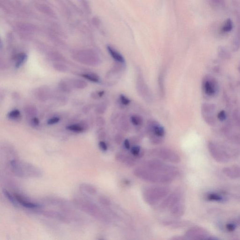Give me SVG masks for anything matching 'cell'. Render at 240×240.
Masks as SVG:
<instances>
[{"mask_svg": "<svg viewBox=\"0 0 240 240\" xmlns=\"http://www.w3.org/2000/svg\"><path fill=\"white\" fill-rule=\"evenodd\" d=\"M133 173L139 179L150 183L167 184L172 183L174 179L170 175L154 172L143 166L137 167Z\"/></svg>", "mask_w": 240, "mask_h": 240, "instance_id": "obj_1", "label": "cell"}, {"mask_svg": "<svg viewBox=\"0 0 240 240\" xmlns=\"http://www.w3.org/2000/svg\"><path fill=\"white\" fill-rule=\"evenodd\" d=\"M168 187L163 186L150 187L143 192V197L147 204L153 206L156 205L164 199L170 193Z\"/></svg>", "mask_w": 240, "mask_h": 240, "instance_id": "obj_2", "label": "cell"}, {"mask_svg": "<svg viewBox=\"0 0 240 240\" xmlns=\"http://www.w3.org/2000/svg\"><path fill=\"white\" fill-rule=\"evenodd\" d=\"M143 167L152 171L163 174L167 175L172 177H177L180 174L179 169L176 166L166 163L158 159H150L144 162Z\"/></svg>", "mask_w": 240, "mask_h": 240, "instance_id": "obj_3", "label": "cell"}, {"mask_svg": "<svg viewBox=\"0 0 240 240\" xmlns=\"http://www.w3.org/2000/svg\"><path fill=\"white\" fill-rule=\"evenodd\" d=\"M151 154L154 156L173 163H179L181 161L180 156L176 152L168 148H155L151 151Z\"/></svg>", "mask_w": 240, "mask_h": 240, "instance_id": "obj_4", "label": "cell"}, {"mask_svg": "<svg viewBox=\"0 0 240 240\" xmlns=\"http://www.w3.org/2000/svg\"><path fill=\"white\" fill-rule=\"evenodd\" d=\"M208 150L211 156L218 162L225 163L229 162V157L228 153L219 147L215 143L210 142L208 145Z\"/></svg>", "mask_w": 240, "mask_h": 240, "instance_id": "obj_5", "label": "cell"}, {"mask_svg": "<svg viewBox=\"0 0 240 240\" xmlns=\"http://www.w3.org/2000/svg\"><path fill=\"white\" fill-rule=\"evenodd\" d=\"M184 237L187 240L212 239L206 230L201 227H193L187 231Z\"/></svg>", "mask_w": 240, "mask_h": 240, "instance_id": "obj_6", "label": "cell"}, {"mask_svg": "<svg viewBox=\"0 0 240 240\" xmlns=\"http://www.w3.org/2000/svg\"><path fill=\"white\" fill-rule=\"evenodd\" d=\"M74 58L80 62L91 66L97 65L99 62V58L95 54L89 52H81L77 53L75 55Z\"/></svg>", "mask_w": 240, "mask_h": 240, "instance_id": "obj_7", "label": "cell"}, {"mask_svg": "<svg viewBox=\"0 0 240 240\" xmlns=\"http://www.w3.org/2000/svg\"><path fill=\"white\" fill-rule=\"evenodd\" d=\"M183 193L180 190H177L168 194L164 199L163 201L159 204L158 208L161 210L169 209L170 207L175 203L182 200Z\"/></svg>", "mask_w": 240, "mask_h": 240, "instance_id": "obj_8", "label": "cell"}, {"mask_svg": "<svg viewBox=\"0 0 240 240\" xmlns=\"http://www.w3.org/2000/svg\"><path fill=\"white\" fill-rule=\"evenodd\" d=\"M170 213L174 217H182L184 214L185 212V207L182 200L175 203L169 208Z\"/></svg>", "mask_w": 240, "mask_h": 240, "instance_id": "obj_9", "label": "cell"}, {"mask_svg": "<svg viewBox=\"0 0 240 240\" xmlns=\"http://www.w3.org/2000/svg\"><path fill=\"white\" fill-rule=\"evenodd\" d=\"M223 172L227 177L231 179L240 178V165L225 167L223 169Z\"/></svg>", "mask_w": 240, "mask_h": 240, "instance_id": "obj_10", "label": "cell"}, {"mask_svg": "<svg viewBox=\"0 0 240 240\" xmlns=\"http://www.w3.org/2000/svg\"><path fill=\"white\" fill-rule=\"evenodd\" d=\"M162 224L165 226L173 229H179L188 226L190 222L186 221L179 220H165L162 221Z\"/></svg>", "mask_w": 240, "mask_h": 240, "instance_id": "obj_11", "label": "cell"}, {"mask_svg": "<svg viewBox=\"0 0 240 240\" xmlns=\"http://www.w3.org/2000/svg\"><path fill=\"white\" fill-rule=\"evenodd\" d=\"M116 159L118 162L128 166H133L136 164L135 159L123 153H118L116 155Z\"/></svg>", "mask_w": 240, "mask_h": 240, "instance_id": "obj_12", "label": "cell"}, {"mask_svg": "<svg viewBox=\"0 0 240 240\" xmlns=\"http://www.w3.org/2000/svg\"><path fill=\"white\" fill-rule=\"evenodd\" d=\"M107 49L109 54L113 58V59L115 60L117 62H119V63H124V58L122 56V54L120 53L117 50L114 48L112 46H107Z\"/></svg>", "mask_w": 240, "mask_h": 240, "instance_id": "obj_13", "label": "cell"}, {"mask_svg": "<svg viewBox=\"0 0 240 240\" xmlns=\"http://www.w3.org/2000/svg\"><path fill=\"white\" fill-rule=\"evenodd\" d=\"M87 124L86 122H82L79 124L70 125L67 127L66 128L68 130L73 132L81 133L86 129V127L87 126Z\"/></svg>", "mask_w": 240, "mask_h": 240, "instance_id": "obj_14", "label": "cell"}, {"mask_svg": "<svg viewBox=\"0 0 240 240\" xmlns=\"http://www.w3.org/2000/svg\"><path fill=\"white\" fill-rule=\"evenodd\" d=\"M204 88L205 93L208 95H213L216 92L215 83L213 81L207 80L204 83Z\"/></svg>", "mask_w": 240, "mask_h": 240, "instance_id": "obj_15", "label": "cell"}, {"mask_svg": "<svg viewBox=\"0 0 240 240\" xmlns=\"http://www.w3.org/2000/svg\"><path fill=\"white\" fill-rule=\"evenodd\" d=\"M15 197H16V200L17 201L19 202V203L21 204V205L23 206V207H26V208H30V209H34V208H39L40 207V205H38V204H35L29 202L27 201L24 200L23 199L21 196H20L19 195H15Z\"/></svg>", "mask_w": 240, "mask_h": 240, "instance_id": "obj_16", "label": "cell"}, {"mask_svg": "<svg viewBox=\"0 0 240 240\" xmlns=\"http://www.w3.org/2000/svg\"><path fill=\"white\" fill-rule=\"evenodd\" d=\"M70 83L73 88L78 89H83L86 87L87 84L86 82L80 79H73L70 80Z\"/></svg>", "mask_w": 240, "mask_h": 240, "instance_id": "obj_17", "label": "cell"}, {"mask_svg": "<svg viewBox=\"0 0 240 240\" xmlns=\"http://www.w3.org/2000/svg\"><path fill=\"white\" fill-rule=\"evenodd\" d=\"M59 87L63 92H69L72 91L73 87L70 83V81L63 80L59 83Z\"/></svg>", "mask_w": 240, "mask_h": 240, "instance_id": "obj_18", "label": "cell"}, {"mask_svg": "<svg viewBox=\"0 0 240 240\" xmlns=\"http://www.w3.org/2000/svg\"><path fill=\"white\" fill-rule=\"evenodd\" d=\"M206 198L209 200L219 202H222L225 201V198H224L223 196H222L221 195L215 193L209 194L207 195Z\"/></svg>", "mask_w": 240, "mask_h": 240, "instance_id": "obj_19", "label": "cell"}, {"mask_svg": "<svg viewBox=\"0 0 240 240\" xmlns=\"http://www.w3.org/2000/svg\"><path fill=\"white\" fill-rule=\"evenodd\" d=\"M48 92L49 91L47 90L45 88H41L36 91V96L40 100H46L48 97Z\"/></svg>", "mask_w": 240, "mask_h": 240, "instance_id": "obj_20", "label": "cell"}, {"mask_svg": "<svg viewBox=\"0 0 240 240\" xmlns=\"http://www.w3.org/2000/svg\"><path fill=\"white\" fill-rule=\"evenodd\" d=\"M130 121L134 125L139 126L143 125L144 120L142 116L139 115H132L130 117Z\"/></svg>", "mask_w": 240, "mask_h": 240, "instance_id": "obj_21", "label": "cell"}, {"mask_svg": "<svg viewBox=\"0 0 240 240\" xmlns=\"http://www.w3.org/2000/svg\"><path fill=\"white\" fill-rule=\"evenodd\" d=\"M82 76L86 79L94 83H98L100 81L99 77L95 73H86V74H82Z\"/></svg>", "mask_w": 240, "mask_h": 240, "instance_id": "obj_22", "label": "cell"}, {"mask_svg": "<svg viewBox=\"0 0 240 240\" xmlns=\"http://www.w3.org/2000/svg\"><path fill=\"white\" fill-rule=\"evenodd\" d=\"M27 59V56L24 53H20L16 57V63L15 66L17 68H19L25 62Z\"/></svg>", "mask_w": 240, "mask_h": 240, "instance_id": "obj_23", "label": "cell"}, {"mask_svg": "<svg viewBox=\"0 0 240 240\" xmlns=\"http://www.w3.org/2000/svg\"><path fill=\"white\" fill-rule=\"evenodd\" d=\"M25 114L30 117H35L37 114V109L36 107L33 106H28L25 107L24 110Z\"/></svg>", "mask_w": 240, "mask_h": 240, "instance_id": "obj_24", "label": "cell"}, {"mask_svg": "<svg viewBox=\"0 0 240 240\" xmlns=\"http://www.w3.org/2000/svg\"><path fill=\"white\" fill-rule=\"evenodd\" d=\"M233 28L232 21L230 19L226 20L222 28V31L224 32H228L231 31Z\"/></svg>", "mask_w": 240, "mask_h": 240, "instance_id": "obj_25", "label": "cell"}, {"mask_svg": "<svg viewBox=\"0 0 240 240\" xmlns=\"http://www.w3.org/2000/svg\"><path fill=\"white\" fill-rule=\"evenodd\" d=\"M20 112L19 110L14 109L11 111L8 114V117L10 119L15 120L18 119L20 116Z\"/></svg>", "mask_w": 240, "mask_h": 240, "instance_id": "obj_26", "label": "cell"}, {"mask_svg": "<svg viewBox=\"0 0 240 240\" xmlns=\"http://www.w3.org/2000/svg\"><path fill=\"white\" fill-rule=\"evenodd\" d=\"M53 67L57 71L61 72H66L68 70L67 67L66 65L61 63H55L53 64Z\"/></svg>", "mask_w": 240, "mask_h": 240, "instance_id": "obj_27", "label": "cell"}, {"mask_svg": "<svg viewBox=\"0 0 240 240\" xmlns=\"http://www.w3.org/2000/svg\"><path fill=\"white\" fill-rule=\"evenodd\" d=\"M130 152L131 154L134 156H141V148L140 146L134 145L130 148Z\"/></svg>", "mask_w": 240, "mask_h": 240, "instance_id": "obj_28", "label": "cell"}, {"mask_svg": "<svg viewBox=\"0 0 240 240\" xmlns=\"http://www.w3.org/2000/svg\"><path fill=\"white\" fill-rule=\"evenodd\" d=\"M107 109V106L104 103L99 104L95 108V112L97 114H102L104 113Z\"/></svg>", "mask_w": 240, "mask_h": 240, "instance_id": "obj_29", "label": "cell"}, {"mask_svg": "<svg viewBox=\"0 0 240 240\" xmlns=\"http://www.w3.org/2000/svg\"><path fill=\"white\" fill-rule=\"evenodd\" d=\"M120 100L122 104L126 106L129 105L131 102V100L129 98L123 95H120Z\"/></svg>", "mask_w": 240, "mask_h": 240, "instance_id": "obj_30", "label": "cell"}, {"mask_svg": "<svg viewBox=\"0 0 240 240\" xmlns=\"http://www.w3.org/2000/svg\"><path fill=\"white\" fill-rule=\"evenodd\" d=\"M3 193L5 195V196L7 197V199H8V200H9L13 205L16 206V202H15V200H14V198H13L11 195L5 190H3Z\"/></svg>", "mask_w": 240, "mask_h": 240, "instance_id": "obj_31", "label": "cell"}, {"mask_svg": "<svg viewBox=\"0 0 240 240\" xmlns=\"http://www.w3.org/2000/svg\"><path fill=\"white\" fill-rule=\"evenodd\" d=\"M104 93H105L104 91H99L93 92L91 94V97L93 99H97L103 96V95H104Z\"/></svg>", "mask_w": 240, "mask_h": 240, "instance_id": "obj_32", "label": "cell"}, {"mask_svg": "<svg viewBox=\"0 0 240 240\" xmlns=\"http://www.w3.org/2000/svg\"><path fill=\"white\" fill-rule=\"evenodd\" d=\"M60 121V118L58 117H54L51 118L49 119L48 121V124L50 125H54L55 124H57Z\"/></svg>", "mask_w": 240, "mask_h": 240, "instance_id": "obj_33", "label": "cell"}, {"mask_svg": "<svg viewBox=\"0 0 240 240\" xmlns=\"http://www.w3.org/2000/svg\"><path fill=\"white\" fill-rule=\"evenodd\" d=\"M99 148L101 149L102 151H107V144L105 143L104 141H101L99 142Z\"/></svg>", "mask_w": 240, "mask_h": 240, "instance_id": "obj_34", "label": "cell"}, {"mask_svg": "<svg viewBox=\"0 0 240 240\" xmlns=\"http://www.w3.org/2000/svg\"><path fill=\"white\" fill-rule=\"evenodd\" d=\"M96 123L99 126H103L105 124V120L101 117H98L97 118Z\"/></svg>", "mask_w": 240, "mask_h": 240, "instance_id": "obj_35", "label": "cell"}, {"mask_svg": "<svg viewBox=\"0 0 240 240\" xmlns=\"http://www.w3.org/2000/svg\"><path fill=\"white\" fill-rule=\"evenodd\" d=\"M236 224L233 223H228L226 225V229L229 231H233L236 229Z\"/></svg>", "mask_w": 240, "mask_h": 240, "instance_id": "obj_36", "label": "cell"}, {"mask_svg": "<svg viewBox=\"0 0 240 240\" xmlns=\"http://www.w3.org/2000/svg\"><path fill=\"white\" fill-rule=\"evenodd\" d=\"M31 122L32 124V125L35 126L39 125V124H40V121H39V119L35 117H34L32 119Z\"/></svg>", "mask_w": 240, "mask_h": 240, "instance_id": "obj_37", "label": "cell"}, {"mask_svg": "<svg viewBox=\"0 0 240 240\" xmlns=\"http://www.w3.org/2000/svg\"><path fill=\"white\" fill-rule=\"evenodd\" d=\"M124 146L127 150L130 149V142L128 139H125L124 142Z\"/></svg>", "mask_w": 240, "mask_h": 240, "instance_id": "obj_38", "label": "cell"}, {"mask_svg": "<svg viewBox=\"0 0 240 240\" xmlns=\"http://www.w3.org/2000/svg\"><path fill=\"white\" fill-rule=\"evenodd\" d=\"M116 142L117 144H120L123 141V137L120 135H117L116 137Z\"/></svg>", "mask_w": 240, "mask_h": 240, "instance_id": "obj_39", "label": "cell"}, {"mask_svg": "<svg viewBox=\"0 0 240 240\" xmlns=\"http://www.w3.org/2000/svg\"><path fill=\"white\" fill-rule=\"evenodd\" d=\"M171 239H172V240H185L186 238L184 236V237H181V236H175V237H173V238H171Z\"/></svg>", "mask_w": 240, "mask_h": 240, "instance_id": "obj_40", "label": "cell"}, {"mask_svg": "<svg viewBox=\"0 0 240 240\" xmlns=\"http://www.w3.org/2000/svg\"><path fill=\"white\" fill-rule=\"evenodd\" d=\"M219 119H221V120L225 119V114L224 112H221L220 114H219Z\"/></svg>", "mask_w": 240, "mask_h": 240, "instance_id": "obj_41", "label": "cell"}]
</instances>
